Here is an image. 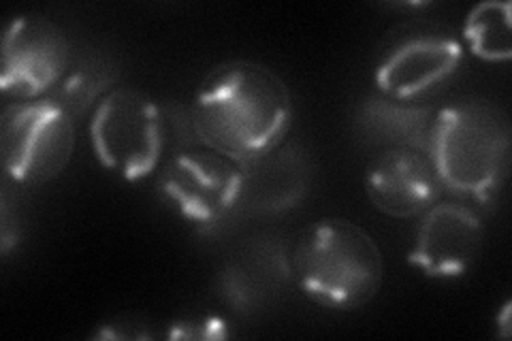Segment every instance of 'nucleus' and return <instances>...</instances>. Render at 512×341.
Masks as SVG:
<instances>
[{"label":"nucleus","mask_w":512,"mask_h":341,"mask_svg":"<svg viewBox=\"0 0 512 341\" xmlns=\"http://www.w3.org/2000/svg\"><path fill=\"white\" fill-rule=\"evenodd\" d=\"M293 118L291 92L278 73L250 60H231L207 75L190 111L205 148L239 165L280 148Z\"/></svg>","instance_id":"f257e3e1"},{"label":"nucleus","mask_w":512,"mask_h":341,"mask_svg":"<svg viewBox=\"0 0 512 341\" xmlns=\"http://www.w3.org/2000/svg\"><path fill=\"white\" fill-rule=\"evenodd\" d=\"M293 275L306 297L331 310H357L382 286L384 263L376 241L342 218L318 220L293 250Z\"/></svg>","instance_id":"f03ea898"},{"label":"nucleus","mask_w":512,"mask_h":341,"mask_svg":"<svg viewBox=\"0 0 512 341\" xmlns=\"http://www.w3.org/2000/svg\"><path fill=\"white\" fill-rule=\"evenodd\" d=\"M429 158L442 186L476 201H491L510 165V126L485 101H463L436 113Z\"/></svg>","instance_id":"7ed1b4c3"},{"label":"nucleus","mask_w":512,"mask_h":341,"mask_svg":"<svg viewBox=\"0 0 512 341\" xmlns=\"http://www.w3.org/2000/svg\"><path fill=\"white\" fill-rule=\"evenodd\" d=\"M90 139L103 167L128 182H139L152 175L163 158V111L146 92L126 86L114 88L92 113Z\"/></svg>","instance_id":"20e7f679"},{"label":"nucleus","mask_w":512,"mask_h":341,"mask_svg":"<svg viewBox=\"0 0 512 341\" xmlns=\"http://www.w3.org/2000/svg\"><path fill=\"white\" fill-rule=\"evenodd\" d=\"M75 148V120L54 101L9 105L0 120V150L9 177L26 186L54 180Z\"/></svg>","instance_id":"39448f33"},{"label":"nucleus","mask_w":512,"mask_h":341,"mask_svg":"<svg viewBox=\"0 0 512 341\" xmlns=\"http://www.w3.org/2000/svg\"><path fill=\"white\" fill-rule=\"evenodd\" d=\"M71 41L43 15H20L3 37L0 90L20 103L52 92L69 73Z\"/></svg>","instance_id":"423d86ee"},{"label":"nucleus","mask_w":512,"mask_h":341,"mask_svg":"<svg viewBox=\"0 0 512 341\" xmlns=\"http://www.w3.org/2000/svg\"><path fill=\"white\" fill-rule=\"evenodd\" d=\"M160 190L186 220L212 226L242 203L244 167L210 148L178 152L160 175Z\"/></svg>","instance_id":"0eeeda50"},{"label":"nucleus","mask_w":512,"mask_h":341,"mask_svg":"<svg viewBox=\"0 0 512 341\" xmlns=\"http://www.w3.org/2000/svg\"><path fill=\"white\" fill-rule=\"evenodd\" d=\"M463 60L457 37L444 30H421L393 43L376 64L382 96L421 103L455 75Z\"/></svg>","instance_id":"6e6552de"},{"label":"nucleus","mask_w":512,"mask_h":341,"mask_svg":"<svg viewBox=\"0 0 512 341\" xmlns=\"http://www.w3.org/2000/svg\"><path fill=\"white\" fill-rule=\"evenodd\" d=\"M483 239L485 224L474 209L436 203L423 214L408 258L429 278H459L474 265Z\"/></svg>","instance_id":"1a4fd4ad"},{"label":"nucleus","mask_w":512,"mask_h":341,"mask_svg":"<svg viewBox=\"0 0 512 341\" xmlns=\"http://www.w3.org/2000/svg\"><path fill=\"white\" fill-rule=\"evenodd\" d=\"M365 188L382 214L408 220L423 216L436 205L444 186L429 154L412 148H387L367 167Z\"/></svg>","instance_id":"9d476101"},{"label":"nucleus","mask_w":512,"mask_h":341,"mask_svg":"<svg viewBox=\"0 0 512 341\" xmlns=\"http://www.w3.org/2000/svg\"><path fill=\"white\" fill-rule=\"evenodd\" d=\"M244 167V194L242 201L254 209L278 211L293 207L306 192L308 175L299 156L288 152L265 154L263 158Z\"/></svg>","instance_id":"9b49d317"},{"label":"nucleus","mask_w":512,"mask_h":341,"mask_svg":"<svg viewBox=\"0 0 512 341\" xmlns=\"http://www.w3.org/2000/svg\"><path fill=\"white\" fill-rule=\"evenodd\" d=\"M436 113L427 105L397 101L380 94L378 99L363 105L361 120L365 131L389 143V148H412L429 154Z\"/></svg>","instance_id":"f8f14e48"},{"label":"nucleus","mask_w":512,"mask_h":341,"mask_svg":"<svg viewBox=\"0 0 512 341\" xmlns=\"http://www.w3.org/2000/svg\"><path fill=\"white\" fill-rule=\"evenodd\" d=\"M111 81H114V75H111L105 62L88 60L64 75L47 99L54 101L77 122L96 101L101 99V94L111 86Z\"/></svg>","instance_id":"ddd939ff"},{"label":"nucleus","mask_w":512,"mask_h":341,"mask_svg":"<svg viewBox=\"0 0 512 341\" xmlns=\"http://www.w3.org/2000/svg\"><path fill=\"white\" fill-rule=\"evenodd\" d=\"M510 7L485 3L478 5L466 24V39L474 54L487 60L510 56Z\"/></svg>","instance_id":"4468645a"},{"label":"nucleus","mask_w":512,"mask_h":341,"mask_svg":"<svg viewBox=\"0 0 512 341\" xmlns=\"http://www.w3.org/2000/svg\"><path fill=\"white\" fill-rule=\"evenodd\" d=\"M169 339H224L227 337V324L220 318H190L173 322L169 331Z\"/></svg>","instance_id":"2eb2a0df"}]
</instances>
